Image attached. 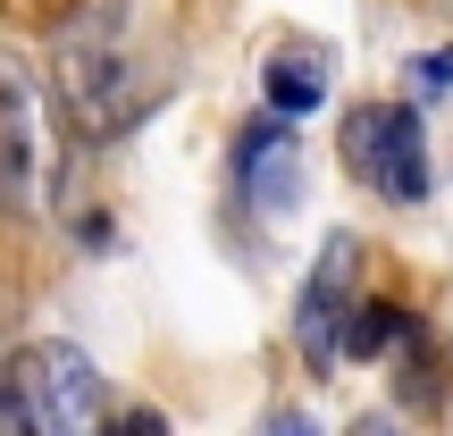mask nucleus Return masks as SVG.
Instances as JSON below:
<instances>
[{
  "label": "nucleus",
  "mask_w": 453,
  "mask_h": 436,
  "mask_svg": "<svg viewBox=\"0 0 453 436\" xmlns=\"http://www.w3.org/2000/svg\"><path fill=\"white\" fill-rule=\"evenodd\" d=\"M277 436H319V428H311L303 411H286V420H277Z\"/></svg>",
  "instance_id": "obj_13"
},
{
  "label": "nucleus",
  "mask_w": 453,
  "mask_h": 436,
  "mask_svg": "<svg viewBox=\"0 0 453 436\" xmlns=\"http://www.w3.org/2000/svg\"><path fill=\"white\" fill-rule=\"evenodd\" d=\"M235 177H243V202H252L260 218H286L294 202H303V143L269 118V126H252L235 143Z\"/></svg>",
  "instance_id": "obj_5"
},
{
  "label": "nucleus",
  "mask_w": 453,
  "mask_h": 436,
  "mask_svg": "<svg viewBox=\"0 0 453 436\" xmlns=\"http://www.w3.org/2000/svg\"><path fill=\"white\" fill-rule=\"evenodd\" d=\"M9 386H17V411H26L34 436H101V378H93V361L76 344L17 353Z\"/></svg>",
  "instance_id": "obj_3"
},
{
  "label": "nucleus",
  "mask_w": 453,
  "mask_h": 436,
  "mask_svg": "<svg viewBox=\"0 0 453 436\" xmlns=\"http://www.w3.org/2000/svg\"><path fill=\"white\" fill-rule=\"evenodd\" d=\"M0 436H34L26 411H17V386H9V378H0Z\"/></svg>",
  "instance_id": "obj_11"
},
{
  "label": "nucleus",
  "mask_w": 453,
  "mask_h": 436,
  "mask_svg": "<svg viewBox=\"0 0 453 436\" xmlns=\"http://www.w3.org/2000/svg\"><path fill=\"white\" fill-rule=\"evenodd\" d=\"M344 319H353V243L327 235L319 243V269H311V286H303V310H294V336H303L311 370H336Z\"/></svg>",
  "instance_id": "obj_4"
},
{
  "label": "nucleus",
  "mask_w": 453,
  "mask_h": 436,
  "mask_svg": "<svg viewBox=\"0 0 453 436\" xmlns=\"http://www.w3.org/2000/svg\"><path fill=\"white\" fill-rule=\"evenodd\" d=\"M344 436H411V428H403V420H387V411H361Z\"/></svg>",
  "instance_id": "obj_12"
},
{
  "label": "nucleus",
  "mask_w": 453,
  "mask_h": 436,
  "mask_svg": "<svg viewBox=\"0 0 453 436\" xmlns=\"http://www.w3.org/2000/svg\"><path fill=\"white\" fill-rule=\"evenodd\" d=\"M101 436H168V420H160V411H110Z\"/></svg>",
  "instance_id": "obj_9"
},
{
  "label": "nucleus",
  "mask_w": 453,
  "mask_h": 436,
  "mask_svg": "<svg viewBox=\"0 0 453 436\" xmlns=\"http://www.w3.org/2000/svg\"><path fill=\"white\" fill-rule=\"evenodd\" d=\"M344 168L378 202H420L428 194V134L403 101H361L344 110Z\"/></svg>",
  "instance_id": "obj_2"
},
{
  "label": "nucleus",
  "mask_w": 453,
  "mask_h": 436,
  "mask_svg": "<svg viewBox=\"0 0 453 436\" xmlns=\"http://www.w3.org/2000/svg\"><path fill=\"white\" fill-rule=\"evenodd\" d=\"M50 76H59L67 126H76L84 143H118V134L151 110V93H160V76H168V50L143 34V9L101 0V9H76V26L59 34Z\"/></svg>",
  "instance_id": "obj_1"
},
{
  "label": "nucleus",
  "mask_w": 453,
  "mask_h": 436,
  "mask_svg": "<svg viewBox=\"0 0 453 436\" xmlns=\"http://www.w3.org/2000/svg\"><path fill=\"white\" fill-rule=\"evenodd\" d=\"M420 84H428V93H453V50H428V59H420Z\"/></svg>",
  "instance_id": "obj_10"
},
{
  "label": "nucleus",
  "mask_w": 453,
  "mask_h": 436,
  "mask_svg": "<svg viewBox=\"0 0 453 436\" xmlns=\"http://www.w3.org/2000/svg\"><path fill=\"white\" fill-rule=\"evenodd\" d=\"M319 101H327V59L319 50H277L269 59V110L303 118V110H319Z\"/></svg>",
  "instance_id": "obj_7"
},
{
  "label": "nucleus",
  "mask_w": 453,
  "mask_h": 436,
  "mask_svg": "<svg viewBox=\"0 0 453 436\" xmlns=\"http://www.w3.org/2000/svg\"><path fill=\"white\" fill-rule=\"evenodd\" d=\"M403 336H411V319L395 302H361L353 319H344V361H378V353H395Z\"/></svg>",
  "instance_id": "obj_8"
},
{
  "label": "nucleus",
  "mask_w": 453,
  "mask_h": 436,
  "mask_svg": "<svg viewBox=\"0 0 453 436\" xmlns=\"http://www.w3.org/2000/svg\"><path fill=\"white\" fill-rule=\"evenodd\" d=\"M34 160H42V126H34V84L26 67L0 50V194H26Z\"/></svg>",
  "instance_id": "obj_6"
}]
</instances>
